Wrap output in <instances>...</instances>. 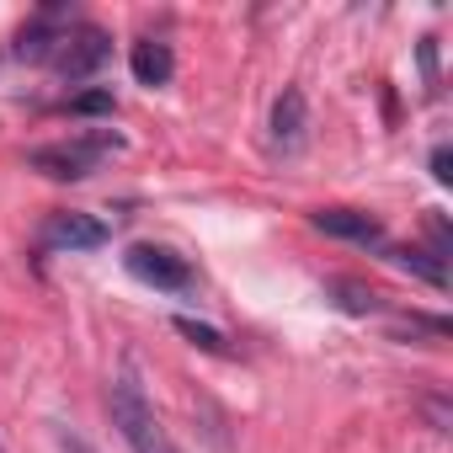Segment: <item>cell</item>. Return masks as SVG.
<instances>
[{
	"mask_svg": "<svg viewBox=\"0 0 453 453\" xmlns=\"http://www.w3.org/2000/svg\"><path fill=\"white\" fill-rule=\"evenodd\" d=\"M107 405H112V426H118V437H123L134 453H181L176 437L165 432V421L155 416V405H150V395H144L134 363H123V373L112 379Z\"/></svg>",
	"mask_w": 453,
	"mask_h": 453,
	"instance_id": "obj_1",
	"label": "cell"
},
{
	"mask_svg": "<svg viewBox=\"0 0 453 453\" xmlns=\"http://www.w3.org/2000/svg\"><path fill=\"white\" fill-rule=\"evenodd\" d=\"M118 150H123V139H118L112 128H91V134H75V139H59V144L33 150L27 165L43 171V176H54V181H81V176H91L102 160H112Z\"/></svg>",
	"mask_w": 453,
	"mask_h": 453,
	"instance_id": "obj_2",
	"label": "cell"
},
{
	"mask_svg": "<svg viewBox=\"0 0 453 453\" xmlns=\"http://www.w3.org/2000/svg\"><path fill=\"white\" fill-rule=\"evenodd\" d=\"M123 267H128L134 283H144L155 294H192V283H197L192 278V262L176 257L171 246H128Z\"/></svg>",
	"mask_w": 453,
	"mask_h": 453,
	"instance_id": "obj_3",
	"label": "cell"
},
{
	"mask_svg": "<svg viewBox=\"0 0 453 453\" xmlns=\"http://www.w3.org/2000/svg\"><path fill=\"white\" fill-rule=\"evenodd\" d=\"M107 54H112V38L102 33V27H91V22H70V33L59 38V49H54V70L65 75V81H86V75H96L102 65H107Z\"/></svg>",
	"mask_w": 453,
	"mask_h": 453,
	"instance_id": "obj_4",
	"label": "cell"
},
{
	"mask_svg": "<svg viewBox=\"0 0 453 453\" xmlns=\"http://www.w3.org/2000/svg\"><path fill=\"white\" fill-rule=\"evenodd\" d=\"M107 241V224L91 213H49L43 224V251H96Z\"/></svg>",
	"mask_w": 453,
	"mask_h": 453,
	"instance_id": "obj_5",
	"label": "cell"
},
{
	"mask_svg": "<svg viewBox=\"0 0 453 453\" xmlns=\"http://www.w3.org/2000/svg\"><path fill=\"white\" fill-rule=\"evenodd\" d=\"M315 230H326L336 241H352V246H384V224L373 213H357V208H320Z\"/></svg>",
	"mask_w": 453,
	"mask_h": 453,
	"instance_id": "obj_6",
	"label": "cell"
},
{
	"mask_svg": "<svg viewBox=\"0 0 453 453\" xmlns=\"http://www.w3.org/2000/svg\"><path fill=\"white\" fill-rule=\"evenodd\" d=\"M65 33H70L65 12H43V17H33V22L22 27V38H17V54H22V59H33V65H49Z\"/></svg>",
	"mask_w": 453,
	"mask_h": 453,
	"instance_id": "obj_7",
	"label": "cell"
},
{
	"mask_svg": "<svg viewBox=\"0 0 453 453\" xmlns=\"http://www.w3.org/2000/svg\"><path fill=\"white\" fill-rule=\"evenodd\" d=\"M304 123H310V112H304V91L288 86V91L278 96V107H273V150L294 155V150L304 144Z\"/></svg>",
	"mask_w": 453,
	"mask_h": 453,
	"instance_id": "obj_8",
	"label": "cell"
},
{
	"mask_svg": "<svg viewBox=\"0 0 453 453\" xmlns=\"http://www.w3.org/2000/svg\"><path fill=\"white\" fill-rule=\"evenodd\" d=\"M128 70H134V81L139 86H165L171 81V70H176V54H171V43L165 38H139L134 43V54H128Z\"/></svg>",
	"mask_w": 453,
	"mask_h": 453,
	"instance_id": "obj_9",
	"label": "cell"
},
{
	"mask_svg": "<svg viewBox=\"0 0 453 453\" xmlns=\"http://www.w3.org/2000/svg\"><path fill=\"white\" fill-rule=\"evenodd\" d=\"M389 262H395V267H405V273H416V278H426L432 288H448V267H442V257H437V251L400 246V251H389Z\"/></svg>",
	"mask_w": 453,
	"mask_h": 453,
	"instance_id": "obj_10",
	"label": "cell"
},
{
	"mask_svg": "<svg viewBox=\"0 0 453 453\" xmlns=\"http://www.w3.org/2000/svg\"><path fill=\"white\" fill-rule=\"evenodd\" d=\"M176 331H181V336H187L192 347H208V352H224V336H219L213 326H197V320H187V315H181V320H176Z\"/></svg>",
	"mask_w": 453,
	"mask_h": 453,
	"instance_id": "obj_11",
	"label": "cell"
},
{
	"mask_svg": "<svg viewBox=\"0 0 453 453\" xmlns=\"http://www.w3.org/2000/svg\"><path fill=\"white\" fill-rule=\"evenodd\" d=\"M118 102H112V91H86V96H75L70 102V112H112Z\"/></svg>",
	"mask_w": 453,
	"mask_h": 453,
	"instance_id": "obj_12",
	"label": "cell"
},
{
	"mask_svg": "<svg viewBox=\"0 0 453 453\" xmlns=\"http://www.w3.org/2000/svg\"><path fill=\"white\" fill-rule=\"evenodd\" d=\"M448 165H453V160H448V144H437V150H432V176H437L442 187L453 181V171H448Z\"/></svg>",
	"mask_w": 453,
	"mask_h": 453,
	"instance_id": "obj_13",
	"label": "cell"
},
{
	"mask_svg": "<svg viewBox=\"0 0 453 453\" xmlns=\"http://www.w3.org/2000/svg\"><path fill=\"white\" fill-rule=\"evenodd\" d=\"M0 453H6V448H0Z\"/></svg>",
	"mask_w": 453,
	"mask_h": 453,
	"instance_id": "obj_14",
	"label": "cell"
}]
</instances>
